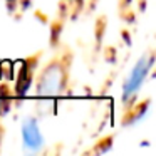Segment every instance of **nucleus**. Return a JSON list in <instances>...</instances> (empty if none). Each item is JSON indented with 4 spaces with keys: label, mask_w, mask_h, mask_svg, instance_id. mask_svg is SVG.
<instances>
[{
    "label": "nucleus",
    "mask_w": 156,
    "mask_h": 156,
    "mask_svg": "<svg viewBox=\"0 0 156 156\" xmlns=\"http://www.w3.org/2000/svg\"><path fill=\"white\" fill-rule=\"evenodd\" d=\"M22 139H24V144L29 151H41V148L44 146V138H42V133L39 131L35 119H27L24 122Z\"/></svg>",
    "instance_id": "3"
},
{
    "label": "nucleus",
    "mask_w": 156,
    "mask_h": 156,
    "mask_svg": "<svg viewBox=\"0 0 156 156\" xmlns=\"http://www.w3.org/2000/svg\"><path fill=\"white\" fill-rule=\"evenodd\" d=\"M151 61L153 59L143 57L141 61L134 66V69L131 71L129 77L126 79L124 87H122V99H124V101L131 99L133 96L139 91V87L143 86V82H144V79H146V74L149 72V67H151V64H153Z\"/></svg>",
    "instance_id": "1"
},
{
    "label": "nucleus",
    "mask_w": 156,
    "mask_h": 156,
    "mask_svg": "<svg viewBox=\"0 0 156 156\" xmlns=\"http://www.w3.org/2000/svg\"><path fill=\"white\" fill-rule=\"evenodd\" d=\"M64 87V71L59 64H54L42 74L39 82V92L45 96L59 94Z\"/></svg>",
    "instance_id": "2"
}]
</instances>
